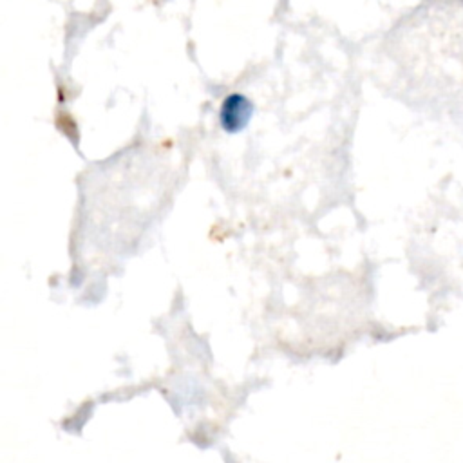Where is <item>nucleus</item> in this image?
<instances>
[{
    "label": "nucleus",
    "mask_w": 463,
    "mask_h": 463,
    "mask_svg": "<svg viewBox=\"0 0 463 463\" xmlns=\"http://www.w3.org/2000/svg\"><path fill=\"white\" fill-rule=\"evenodd\" d=\"M254 107L245 96L232 95L225 100L221 109V123L228 132H239L250 122Z\"/></svg>",
    "instance_id": "f257e3e1"
}]
</instances>
